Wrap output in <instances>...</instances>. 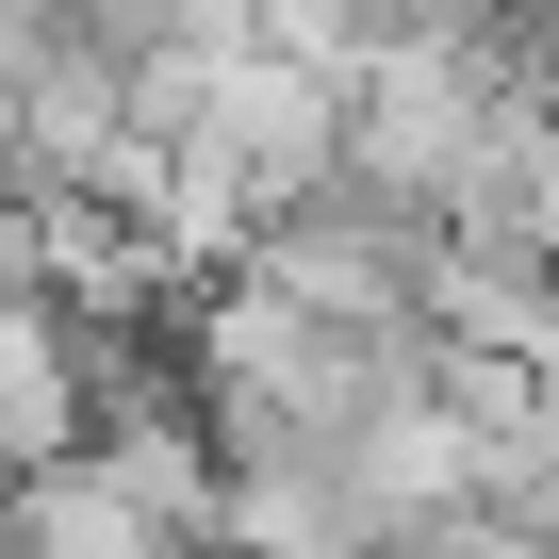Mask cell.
Returning <instances> with one entry per match:
<instances>
[{
    "instance_id": "obj_1",
    "label": "cell",
    "mask_w": 559,
    "mask_h": 559,
    "mask_svg": "<svg viewBox=\"0 0 559 559\" xmlns=\"http://www.w3.org/2000/svg\"><path fill=\"white\" fill-rule=\"evenodd\" d=\"M428 247H444V214L428 198H379V181H330V198H297V214H263V280H297L313 313H346V330H395V313H428Z\"/></svg>"
},
{
    "instance_id": "obj_2",
    "label": "cell",
    "mask_w": 559,
    "mask_h": 559,
    "mask_svg": "<svg viewBox=\"0 0 559 559\" xmlns=\"http://www.w3.org/2000/svg\"><path fill=\"white\" fill-rule=\"evenodd\" d=\"M17 543H50V559H181V543H214V526H165V510L83 444V461L17 477Z\"/></svg>"
},
{
    "instance_id": "obj_3",
    "label": "cell",
    "mask_w": 559,
    "mask_h": 559,
    "mask_svg": "<svg viewBox=\"0 0 559 559\" xmlns=\"http://www.w3.org/2000/svg\"><path fill=\"white\" fill-rule=\"evenodd\" d=\"M428 559H559V543H543V526H526V510H461V526H444V543H428Z\"/></svg>"
}]
</instances>
